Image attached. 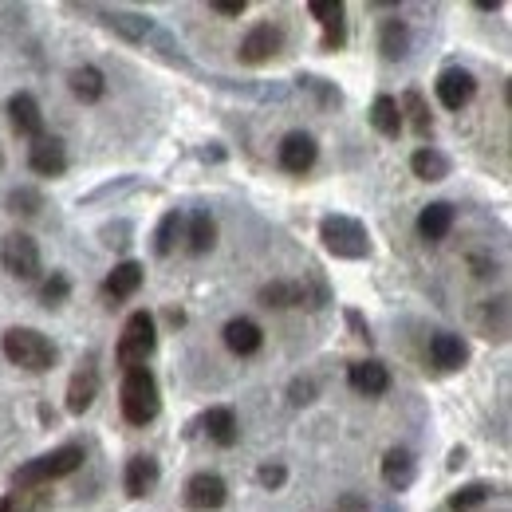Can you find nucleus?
I'll return each instance as SVG.
<instances>
[{"label":"nucleus","instance_id":"nucleus-1","mask_svg":"<svg viewBox=\"0 0 512 512\" xmlns=\"http://www.w3.org/2000/svg\"><path fill=\"white\" fill-rule=\"evenodd\" d=\"M0 351H4V359H8L12 367L36 371V375H40V371H52L56 359H60L56 343H52L44 331H36V327H8L4 339H0Z\"/></svg>","mask_w":512,"mask_h":512},{"label":"nucleus","instance_id":"nucleus-2","mask_svg":"<svg viewBox=\"0 0 512 512\" xmlns=\"http://www.w3.org/2000/svg\"><path fill=\"white\" fill-rule=\"evenodd\" d=\"M79 465H83V446H60L52 453H40L12 473V489H48L52 481L71 477Z\"/></svg>","mask_w":512,"mask_h":512},{"label":"nucleus","instance_id":"nucleus-3","mask_svg":"<svg viewBox=\"0 0 512 512\" xmlns=\"http://www.w3.org/2000/svg\"><path fill=\"white\" fill-rule=\"evenodd\" d=\"M119 406H123V418L130 426H150L162 410V390L158 379L150 375V367H130L119 386Z\"/></svg>","mask_w":512,"mask_h":512},{"label":"nucleus","instance_id":"nucleus-4","mask_svg":"<svg viewBox=\"0 0 512 512\" xmlns=\"http://www.w3.org/2000/svg\"><path fill=\"white\" fill-rule=\"evenodd\" d=\"M320 241L323 249L339 260H367L371 256V233L363 221L355 217H343V213H331L320 221Z\"/></svg>","mask_w":512,"mask_h":512},{"label":"nucleus","instance_id":"nucleus-5","mask_svg":"<svg viewBox=\"0 0 512 512\" xmlns=\"http://www.w3.org/2000/svg\"><path fill=\"white\" fill-rule=\"evenodd\" d=\"M158 347V327H154V316L150 312H134L127 323H123V335H119V347H115V359L119 367L130 371V367H146V359L154 355Z\"/></svg>","mask_w":512,"mask_h":512},{"label":"nucleus","instance_id":"nucleus-6","mask_svg":"<svg viewBox=\"0 0 512 512\" xmlns=\"http://www.w3.org/2000/svg\"><path fill=\"white\" fill-rule=\"evenodd\" d=\"M0 264H4V272H8V276L24 280V284L40 280V272H44L40 245H36L28 233H8V237L0 241Z\"/></svg>","mask_w":512,"mask_h":512},{"label":"nucleus","instance_id":"nucleus-7","mask_svg":"<svg viewBox=\"0 0 512 512\" xmlns=\"http://www.w3.org/2000/svg\"><path fill=\"white\" fill-rule=\"evenodd\" d=\"M229 501V485L217 473H193L182 489V505L190 512H217Z\"/></svg>","mask_w":512,"mask_h":512},{"label":"nucleus","instance_id":"nucleus-8","mask_svg":"<svg viewBox=\"0 0 512 512\" xmlns=\"http://www.w3.org/2000/svg\"><path fill=\"white\" fill-rule=\"evenodd\" d=\"M308 12H312V20L323 28L320 36L323 52H339L347 44V8L339 0H312Z\"/></svg>","mask_w":512,"mask_h":512},{"label":"nucleus","instance_id":"nucleus-9","mask_svg":"<svg viewBox=\"0 0 512 512\" xmlns=\"http://www.w3.org/2000/svg\"><path fill=\"white\" fill-rule=\"evenodd\" d=\"M276 158H280V170H288V174H308L312 166H316V158H320V146H316V138L308 134V130H292V134H284V142H280V150H276Z\"/></svg>","mask_w":512,"mask_h":512},{"label":"nucleus","instance_id":"nucleus-10","mask_svg":"<svg viewBox=\"0 0 512 512\" xmlns=\"http://www.w3.org/2000/svg\"><path fill=\"white\" fill-rule=\"evenodd\" d=\"M280 48H284V32L272 24V20H264V24H256V28H249V36L241 40V64L249 67H260L268 64L272 56H280Z\"/></svg>","mask_w":512,"mask_h":512},{"label":"nucleus","instance_id":"nucleus-11","mask_svg":"<svg viewBox=\"0 0 512 512\" xmlns=\"http://www.w3.org/2000/svg\"><path fill=\"white\" fill-rule=\"evenodd\" d=\"M434 91H438V103H442L446 111H465V107L473 103V95H477V79H473V71H465V67H446V71L438 75Z\"/></svg>","mask_w":512,"mask_h":512},{"label":"nucleus","instance_id":"nucleus-12","mask_svg":"<svg viewBox=\"0 0 512 512\" xmlns=\"http://www.w3.org/2000/svg\"><path fill=\"white\" fill-rule=\"evenodd\" d=\"M28 166H32V174H40V178H60L67 170L64 138H56V134L32 138V146H28Z\"/></svg>","mask_w":512,"mask_h":512},{"label":"nucleus","instance_id":"nucleus-13","mask_svg":"<svg viewBox=\"0 0 512 512\" xmlns=\"http://www.w3.org/2000/svg\"><path fill=\"white\" fill-rule=\"evenodd\" d=\"M158 481H162V469H158V461L150 453H134L127 461V469H123V489H127V497H134V501L150 497L158 489Z\"/></svg>","mask_w":512,"mask_h":512},{"label":"nucleus","instance_id":"nucleus-14","mask_svg":"<svg viewBox=\"0 0 512 512\" xmlns=\"http://www.w3.org/2000/svg\"><path fill=\"white\" fill-rule=\"evenodd\" d=\"M8 123H12V130H16L20 138H40V134H44V111H40L36 95L16 91V95L8 99Z\"/></svg>","mask_w":512,"mask_h":512},{"label":"nucleus","instance_id":"nucleus-15","mask_svg":"<svg viewBox=\"0 0 512 512\" xmlns=\"http://www.w3.org/2000/svg\"><path fill=\"white\" fill-rule=\"evenodd\" d=\"M418 477V457L406 446H394L383 453V485L394 489V493H406Z\"/></svg>","mask_w":512,"mask_h":512},{"label":"nucleus","instance_id":"nucleus-16","mask_svg":"<svg viewBox=\"0 0 512 512\" xmlns=\"http://www.w3.org/2000/svg\"><path fill=\"white\" fill-rule=\"evenodd\" d=\"M347 383H351V390H359L367 398H383L390 390V371L379 359H359V363L347 367Z\"/></svg>","mask_w":512,"mask_h":512},{"label":"nucleus","instance_id":"nucleus-17","mask_svg":"<svg viewBox=\"0 0 512 512\" xmlns=\"http://www.w3.org/2000/svg\"><path fill=\"white\" fill-rule=\"evenodd\" d=\"M221 339H225V347H229L233 355H241V359H249V355H256V351L264 347V331H260V323L249 320V316H237V320L225 323Z\"/></svg>","mask_w":512,"mask_h":512},{"label":"nucleus","instance_id":"nucleus-18","mask_svg":"<svg viewBox=\"0 0 512 512\" xmlns=\"http://www.w3.org/2000/svg\"><path fill=\"white\" fill-rule=\"evenodd\" d=\"M430 363L438 371H461L469 363V343L461 335H453V331H438L430 339Z\"/></svg>","mask_w":512,"mask_h":512},{"label":"nucleus","instance_id":"nucleus-19","mask_svg":"<svg viewBox=\"0 0 512 512\" xmlns=\"http://www.w3.org/2000/svg\"><path fill=\"white\" fill-rule=\"evenodd\" d=\"M453 221H457V209H453L449 201H430V205L418 213V237L430 241V245H438V241L449 237Z\"/></svg>","mask_w":512,"mask_h":512},{"label":"nucleus","instance_id":"nucleus-20","mask_svg":"<svg viewBox=\"0 0 512 512\" xmlns=\"http://www.w3.org/2000/svg\"><path fill=\"white\" fill-rule=\"evenodd\" d=\"M95 398H99V371L87 363L67 383V414H87L95 406Z\"/></svg>","mask_w":512,"mask_h":512},{"label":"nucleus","instance_id":"nucleus-21","mask_svg":"<svg viewBox=\"0 0 512 512\" xmlns=\"http://www.w3.org/2000/svg\"><path fill=\"white\" fill-rule=\"evenodd\" d=\"M201 430H205V438H209L213 446H221V449L237 446V438H241L237 414H233L229 406H213V410H205V418H201Z\"/></svg>","mask_w":512,"mask_h":512},{"label":"nucleus","instance_id":"nucleus-22","mask_svg":"<svg viewBox=\"0 0 512 512\" xmlns=\"http://www.w3.org/2000/svg\"><path fill=\"white\" fill-rule=\"evenodd\" d=\"M142 280H146L142 264H138V260H123V264H115V268H111V276H107L103 292H107L111 300H130V296H138Z\"/></svg>","mask_w":512,"mask_h":512},{"label":"nucleus","instance_id":"nucleus-23","mask_svg":"<svg viewBox=\"0 0 512 512\" xmlns=\"http://www.w3.org/2000/svg\"><path fill=\"white\" fill-rule=\"evenodd\" d=\"M67 87H71V95H75L79 103H99V99L107 95V75H103L99 67L83 64L67 75Z\"/></svg>","mask_w":512,"mask_h":512},{"label":"nucleus","instance_id":"nucleus-24","mask_svg":"<svg viewBox=\"0 0 512 512\" xmlns=\"http://www.w3.org/2000/svg\"><path fill=\"white\" fill-rule=\"evenodd\" d=\"M260 304L264 308H304L308 304V288L300 280H272L260 288Z\"/></svg>","mask_w":512,"mask_h":512},{"label":"nucleus","instance_id":"nucleus-25","mask_svg":"<svg viewBox=\"0 0 512 512\" xmlns=\"http://www.w3.org/2000/svg\"><path fill=\"white\" fill-rule=\"evenodd\" d=\"M398 115H402V127L410 123L422 142H426V138H434V119H430V107H426L422 91H406V95L398 99Z\"/></svg>","mask_w":512,"mask_h":512},{"label":"nucleus","instance_id":"nucleus-26","mask_svg":"<svg viewBox=\"0 0 512 512\" xmlns=\"http://www.w3.org/2000/svg\"><path fill=\"white\" fill-rule=\"evenodd\" d=\"M410 170H414V178H422V182H446L453 166H449V158L438 146H418V150L410 154Z\"/></svg>","mask_w":512,"mask_h":512},{"label":"nucleus","instance_id":"nucleus-27","mask_svg":"<svg viewBox=\"0 0 512 512\" xmlns=\"http://www.w3.org/2000/svg\"><path fill=\"white\" fill-rule=\"evenodd\" d=\"M379 52H383L386 60H406V52H410V24L402 16L383 20V28H379Z\"/></svg>","mask_w":512,"mask_h":512},{"label":"nucleus","instance_id":"nucleus-28","mask_svg":"<svg viewBox=\"0 0 512 512\" xmlns=\"http://www.w3.org/2000/svg\"><path fill=\"white\" fill-rule=\"evenodd\" d=\"M213 245H217V221L209 209H197L190 217V229H186V249L193 256H205Z\"/></svg>","mask_w":512,"mask_h":512},{"label":"nucleus","instance_id":"nucleus-29","mask_svg":"<svg viewBox=\"0 0 512 512\" xmlns=\"http://www.w3.org/2000/svg\"><path fill=\"white\" fill-rule=\"evenodd\" d=\"M103 20H107V28H115L130 44H146L154 36V24L146 16H134V12H107Z\"/></svg>","mask_w":512,"mask_h":512},{"label":"nucleus","instance_id":"nucleus-30","mask_svg":"<svg viewBox=\"0 0 512 512\" xmlns=\"http://www.w3.org/2000/svg\"><path fill=\"white\" fill-rule=\"evenodd\" d=\"M186 233V217H182V209H166V217L158 221V229H154V253L158 256H170L178 249V237Z\"/></svg>","mask_w":512,"mask_h":512},{"label":"nucleus","instance_id":"nucleus-31","mask_svg":"<svg viewBox=\"0 0 512 512\" xmlns=\"http://www.w3.org/2000/svg\"><path fill=\"white\" fill-rule=\"evenodd\" d=\"M52 493L48 489H12L0 497V512H48Z\"/></svg>","mask_w":512,"mask_h":512},{"label":"nucleus","instance_id":"nucleus-32","mask_svg":"<svg viewBox=\"0 0 512 512\" xmlns=\"http://www.w3.org/2000/svg\"><path fill=\"white\" fill-rule=\"evenodd\" d=\"M371 127L379 130L383 138H398V134H402V115H398V99H390V95H379V99L371 103Z\"/></svg>","mask_w":512,"mask_h":512},{"label":"nucleus","instance_id":"nucleus-33","mask_svg":"<svg viewBox=\"0 0 512 512\" xmlns=\"http://www.w3.org/2000/svg\"><path fill=\"white\" fill-rule=\"evenodd\" d=\"M493 497V485H485V481H473V485H461L453 497H449V509L453 512H469L477 509V505H485Z\"/></svg>","mask_w":512,"mask_h":512},{"label":"nucleus","instance_id":"nucleus-34","mask_svg":"<svg viewBox=\"0 0 512 512\" xmlns=\"http://www.w3.org/2000/svg\"><path fill=\"white\" fill-rule=\"evenodd\" d=\"M67 296H71V280H67V272H52V276L40 284V300H44L48 308L67 304Z\"/></svg>","mask_w":512,"mask_h":512},{"label":"nucleus","instance_id":"nucleus-35","mask_svg":"<svg viewBox=\"0 0 512 512\" xmlns=\"http://www.w3.org/2000/svg\"><path fill=\"white\" fill-rule=\"evenodd\" d=\"M8 209L20 213V217H36V213L44 209V197L32 190V186H20V190L8 193Z\"/></svg>","mask_w":512,"mask_h":512},{"label":"nucleus","instance_id":"nucleus-36","mask_svg":"<svg viewBox=\"0 0 512 512\" xmlns=\"http://www.w3.org/2000/svg\"><path fill=\"white\" fill-rule=\"evenodd\" d=\"M256 481H260L268 493H276V489H284V481H288V469H284L280 461H268V465H260V469H256Z\"/></svg>","mask_w":512,"mask_h":512},{"label":"nucleus","instance_id":"nucleus-37","mask_svg":"<svg viewBox=\"0 0 512 512\" xmlns=\"http://www.w3.org/2000/svg\"><path fill=\"white\" fill-rule=\"evenodd\" d=\"M300 83H304L308 91H316V95H320L323 107H335V103L343 99V95H339V87H335V83H327V79H316V75H304Z\"/></svg>","mask_w":512,"mask_h":512},{"label":"nucleus","instance_id":"nucleus-38","mask_svg":"<svg viewBox=\"0 0 512 512\" xmlns=\"http://www.w3.org/2000/svg\"><path fill=\"white\" fill-rule=\"evenodd\" d=\"M288 398H292V406H308L316 398V383L312 379H296L292 390H288Z\"/></svg>","mask_w":512,"mask_h":512},{"label":"nucleus","instance_id":"nucleus-39","mask_svg":"<svg viewBox=\"0 0 512 512\" xmlns=\"http://www.w3.org/2000/svg\"><path fill=\"white\" fill-rule=\"evenodd\" d=\"M209 8L217 12V16H245V0H209Z\"/></svg>","mask_w":512,"mask_h":512},{"label":"nucleus","instance_id":"nucleus-40","mask_svg":"<svg viewBox=\"0 0 512 512\" xmlns=\"http://www.w3.org/2000/svg\"><path fill=\"white\" fill-rule=\"evenodd\" d=\"M335 512H371V509H367V501H363V497L343 493V497H339V505H335Z\"/></svg>","mask_w":512,"mask_h":512},{"label":"nucleus","instance_id":"nucleus-41","mask_svg":"<svg viewBox=\"0 0 512 512\" xmlns=\"http://www.w3.org/2000/svg\"><path fill=\"white\" fill-rule=\"evenodd\" d=\"M347 320L355 323V331H359V339H367V343H371V327L363 323V316H359V312H347Z\"/></svg>","mask_w":512,"mask_h":512},{"label":"nucleus","instance_id":"nucleus-42","mask_svg":"<svg viewBox=\"0 0 512 512\" xmlns=\"http://www.w3.org/2000/svg\"><path fill=\"white\" fill-rule=\"evenodd\" d=\"M457 465H465V449H453L449 453V469H457Z\"/></svg>","mask_w":512,"mask_h":512},{"label":"nucleus","instance_id":"nucleus-43","mask_svg":"<svg viewBox=\"0 0 512 512\" xmlns=\"http://www.w3.org/2000/svg\"><path fill=\"white\" fill-rule=\"evenodd\" d=\"M477 8H481V12H497L501 4H497V0H477Z\"/></svg>","mask_w":512,"mask_h":512},{"label":"nucleus","instance_id":"nucleus-44","mask_svg":"<svg viewBox=\"0 0 512 512\" xmlns=\"http://www.w3.org/2000/svg\"><path fill=\"white\" fill-rule=\"evenodd\" d=\"M0 166H4V154H0Z\"/></svg>","mask_w":512,"mask_h":512}]
</instances>
